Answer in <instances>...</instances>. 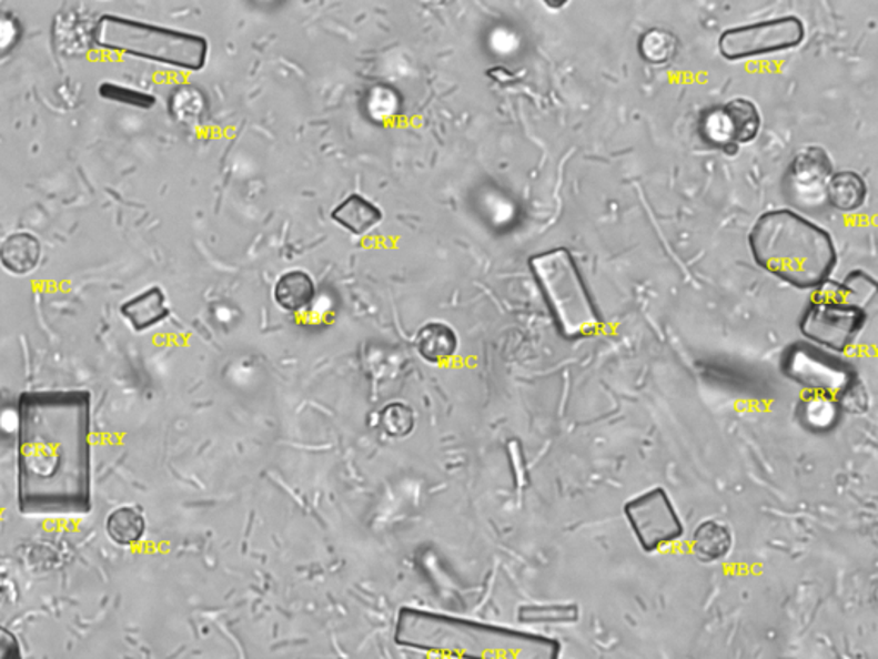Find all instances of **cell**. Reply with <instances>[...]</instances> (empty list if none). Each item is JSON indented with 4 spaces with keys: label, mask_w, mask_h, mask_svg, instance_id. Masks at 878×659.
Returning <instances> with one entry per match:
<instances>
[{
    "label": "cell",
    "mask_w": 878,
    "mask_h": 659,
    "mask_svg": "<svg viewBox=\"0 0 878 659\" xmlns=\"http://www.w3.org/2000/svg\"><path fill=\"white\" fill-rule=\"evenodd\" d=\"M121 315L134 332H147L169 318L170 310L162 288L150 287L125 301L121 306Z\"/></svg>",
    "instance_id": "11"
},
{
    "label": "cell",
    "mask_w": 878,
    "mask_h": 659,
    "mask_svg": "<svg viewBox=\"0 0 878 659\" xmlns=\"http://www.w3.org/2000/svg\"><path fill=\"white\" fill-rule=\"evenodd\" d=\"M19 37V24L16 18L9 14H0V52L11 49Z\"/></svg>",
    "instance_id": "25"
},
{
    "label": "cell",
    "mask_w": 878,
    "mask_h": 659,
    "mask_svg": "<svg viewBox=\"0 0 878 659\" xmlns=\"http://www.w3.org/2000/svg\"><path fill=\"white\" fill-rule=\"evenodd\" d=\"M105 535L113 545L132 548L147 535V517L132 505L113 508L105 519Z\"/></svg>",
    "instance_id": "16"
},
{
    "label": "cell",
    "mask_w": 878,
    "mask_h": 659,
    "mask_svg": "<svg viewBox=\"0 0 878 659\" xmlns=\"http://www.w3.org/2000/svg\"><path fill=\"white\" fill-rule=\"evenodd\" d=\"M18 507L24 516L91 510V395L24 392L18 402Z\"/></svg>",
    "instance_id": "1"
},
{
    "label": "cell",
    "mask_w": 878,
    "mask_h": 659,
    "mask_svg": "<svg viewBox=\"0 0 878 659\" xmlns=\"http://www.w3.org/2000/svg\"><path fill=\"white\" fill-rule=\"evenodd\" d=\"M750 246L761 268L798 288L826 284L837 262L830 235L789 210L764 213L751 229Z\"/></svg>",
    "instance_id": "2"
},
{
    "label": "cell",
    "mask_w": 878,
    "mask_h": 659,
    "mask_svg": "<svg viewBox=\"0 0 878 659\" xmlns=\"http://www.w3.org/2000/svg\"><path fill=\"white\" fill-rule=\"evenodd\" d=\"M42 256V244L31 232H12L0 244V265L12 275L33 272Z\"/></svg>",
    "instance_id": "12"
},
{
    "label": "cell",
    "mask_w": 878,
    "mask_h": 659,
    "mask_svg": "<svg viewBox=\"0 0 878 659\" xmlns=\"http://www.w3.org/2000/svg\"><path fill=\"white\" fill-rule=\"evenodd\" d=\"M801 416H804L805 425L811 429L832 428L839 417V406H837L836 398L829 395L811 394L801 406Z\"/></svg>",
    "instance_id": "20"
},
{
    "label": "cell",
    "mask_w": 878,
    "mask_h": 659,
    "mask_svg": "<svg viewBox=\"0 0 878 659\" xmlns=\"http://www.w3.org/2000/svg\"><path fill=\"white\" fill-rule=\"evenodd\" d=\"M832 178V162L826 150L811 146L801 150L791 162L788 172V184L798 201L817 203L826 196L827 184Z\"/></svg>",
    "instance_id": "10"
},
{
    "label": "cell",
    "mask_w": 878,
    "mask_h": 659,
    "mask_svg": "<svg viewBox=\"0 0 878 659\" xmlns=\"http://www.w3.org/2000/svg\"><path fill=\"white\" fill-rule=\"evenodd\" d=\"M200 97L201 95H198L196 90H193V88H179V90L174 91L172 99H170V112H172L179 121H191V119L198 115Z\"/></svg>",
    "instance_id": "23"
},
{
    "label": "cell",
    "mask_w": 878,
    "mask_h": 659,
    "mask_svg": "<svg viewBox=\"0 0 878 659\" xmlns=\"http://www.w3.org/2000/svg\"><path fill=\"white\" fill-rule=\"evenodd\" d=\"M783 369L793 382L811 394L836 398L851 387L852 376L846 366L807 344L793 345L786 354Z\"/></svg>",
    "instance_id": "7"
},
{
    "label": "cell",
    "mask_w": 878,
    "mask_h": 659,
    "mask_svg": "<svg viewBox=\"0 0 878 659\" xmlns=\"http://www.w3.org/2000/svg\"><path fill=\"white\" fill-rule=\"evenodd\" d=\"M6 592H8V591H6L4 579H2V577H0V602L4 601Z\"/></svg>",
    "instance_id": "26"
},
{
    "label": "cell",
    "mask_w": 878,
    "mask_h": 659,
    "mask_svg": "<svg viewBox=\"0 0 878 659\" xmlns=\"http://www.w3.org/2000/svg\"><path fill=\"white\" fill-rule=\"evenodd\" d=\"M91 42L110 52L125 53L182 71H201L210 53L208 40L201 34L115 14H103L94 23Z\"/></svg>",
    "instance_id": "3"
},
{
    "label": "cell",
    "mask_w": 878,
    "mask_h": 659,
    "mask_svg": "<svg viewBox=\"0 0 878 659\" xmlns=\"http://www.w3.org/2000/svg\"><path fill=\"white\" fill-rule=\"evenodd\" d=\"M333 222L354 235H366L383 220V212L361 194H351L332 212Z\"/></svg>",
    "instance_id": "14"
},
{
    "label": "cell",
    "mask_w": 878,
    "mask_h": 659,
    "mask_svg": "<svg viewBox=\"0 0 878 659\" xmlns=\"http://www.w3.org/2000/svg\"><path fill=\"white\" fill-rule=\"evenodd\" d=\"M0 659H24L18 636L4 626H0Z\"/></svg>",
    "instance_id": "24"
},
{
    "label": "cell",
    "mask_w": 878,
    "mask_h": 659,
    "mask_svg": "<svg viewBox=\"0 0 878 659\" xmlns=\"http://www.w3.org/2000/svg\"><path fill=\"white\" fill-rule=\"evenodd\" d=\"M864 323L865 313L858 306L842 301L815 300L801 320V332L805 337L827 349L845 351L852 344Z\"/></svg>",
    "instance_id": "8"
},
{
    "label": "cell",
    "mask_w": 878,
    "mask_h": 659,
    "mask_svg": "<svg viewBox=\"0 0 878 659\" xmlns=\"http://www.w3.org/2000/svg\"><path fill=\"white\" fill-rule=\"evenodd\" d=\"M99 93L103 100L124 103V105L137 107V109L141 110H150L157 103L155 97L150 95V93L134 90V88L122 87V84L110 83V81L100 84Z\"/></svg>",
    "instance_id": "22"
},
{
    "label": "cell",
    "mask_w": 878,
    "mask_h": 659,
    "mask_svg": "<svg viewBox=\"0 0 878 659\" xmlns=\"http://www.w3.org/2000/svg\"><path fill=\"white\" fill-rule=\"evenodd\" d=\"M414 344L418 356L427 363H443L458 351V335L446 323L431 322L418 330Z\"/></svg>",
    "instance_id": "15"
},
{
    "label": "cell",
    "mask_w": 878,
    "mask_h": 659,
    "mask_svg": "<svg viewBox=\"0 0 878 659\" xmlns=\"http://www.w3.org/2000/svg\"><path fill=\"white\" fill-rule=\"evenodd\" d=\"M625 514L645 551H657L682 539V519L664 489L642 493L626 504Z\"/></svg>",
    "instance_id": "6"
},
{
    "label": "cell",
    "mask_w": 878,
    "mask_h": 659,
    "mask_svg": "<svg viewBox=\"0 0 878 659\" xmlns=\"http://www.w3.org/2000/svg\"><path fill=\"white\" fill-rule=\"evenodd\" d=\"M804 39V23L795 16H788L724 31L719 39V50L724 58L739 61L795 49Z\"/></svg>",
    "instance_id": "5"
},
{
    "label": "cell",
    "mask_w": 878,
    "mask_h": 659,
    "mask_svg": "<svg viewBox=\"0 0 878 659\" xmlns=\"http://www.w3.org/2000/svg\"><path fill=\"white\" fill-rule=\"evenodd\" d=\"M760 130V114L750 100L736 99L702 115L700 133L719 149L750 143Z\"/></svg>",
    "instance_id": "9"
},
{
    "label": "cell",
    "mask_w": 878,
    "mask_h": 659,
    "mask_svg": "<svg viewBox=\"0 0 878 659\" xmlns=\"http://www.w3.org/2000/svg\"><path fill=\"white\" fill-rule=\"evenodd\" d=\"M377 426L392 438H404L414 429V410L402 402H393L377 414Z\"/></svg>",
    "instance_id": "21"
},
{
    "label": "cell",
    "mask_w": 878,
    "mask_h": 659,
    "mask_svg": "<svg viewBox=\"0 0 878 659\" xmlns=\"http://www.w3.org/2000/svg\"><path fill=\"white\" fill-rule=\"evenodd\" d=\"M733 538L728 527L717 520H705L695 529L692 549L695 557L705 564H716L728 557L731 551Z\"/></svg>",
    "instance_id": "17"
},
{
    "label": "cell",
    "mask_w": 878,
    "mask_h": 659,
    "mask_svg": "<svg viewBox=\"0 0 878 659\" xmlns=\"http://www.w3.org/2000/svg\"><path fill=\"white\" fill-rule=\"evenodd\" d=\"M273 297L283 311L301 313L314 303L316 285L310 273L304 270H291L276 281Z\"/></svg>",
    "instance_id": "13"
},
{
    "label": "cell",
    "mask_w": 878,
    "mask_h": 659,
    "mask_svg": "<svg viewBox=\"0 0 878 659\" xmlns=\"http://www.w3.org/2000/svg\"><path fill=\"white\" fill-rule=\"evenodd\" d=\"M531 268L565 337H587L597 332L599 315L568 250L536 254Z\"/></svg>",
    "instance_id": "4"
},
{
    "label": "cell",
    "mask_w": 878,
    "mask_h": 659,
    "mask_svg": "<svg viewBox=\"0 0 878 659\" xmlns=\"http://www.w3.org/2000/svg\"><path fill=\"white\" fill-rule=\"evenodd\" d=\"M642 58L653 64H664V62L672 61L678 50V39L672 31L663 30V28H653V30L645 31L642 34L640 43H638Z\"/></svg>",
    "instance_id": "19"
},
{
    "label": "cell",
    "mask_w": 878,
    "mask_h": 659,
    "mask_svg": "<svg viewBox=\"0 0 878 659\" xmlns=\"http://www.w3.org/2000/svg\"><path fill=\"white\" fill-rule=\"evenodd\" d=\"M826 194L834 209L852 212L864 205L865 197H867V184L856 172H837L829 179Z\"/></svg>",
    "instance_id": "18"
}]
</instances>
